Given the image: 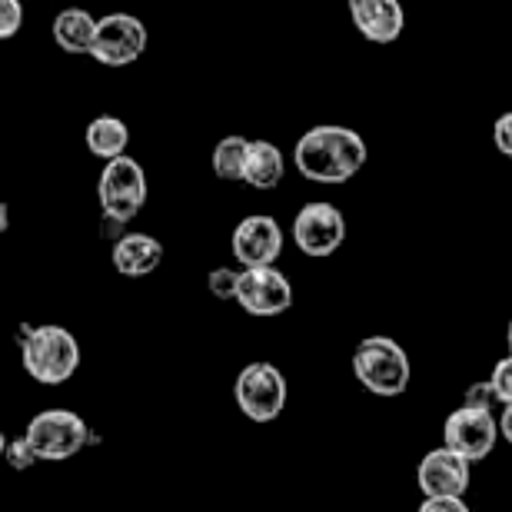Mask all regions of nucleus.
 Returning <instances> with one entry per match:
<instances>
[{
  "instance_id": "1",
  "label": "nucleus",
  "mask_w": 512,
  "mask_h": 512,
  "mask_svg": "<svg viewBox=\"0 0 512 512\" xmlns=\"http://www.w3.org/2000/svg\"><path fill=\"white\" fill-rule=\"evenodd\" d=\"M293 163L306 180L340 187L353 180L366 163V140L353 127L320 124L306 130L293 147Z\"/></svg>"
},
{
  "instance_id": "2",
  "label": "nucleus",
  "mask_w": 512,
  "mask_h": 512,
  "mask_svg": "<svg viewBox=\"0 0 512 512\" xmlns=\"http://www.w3.org/2000/svg\"><path fill=\"white\" fill-rule=\"evenodd\" d=\"M20 363L30 380L60 386L80 370V343L64 326H20Z\"/></svg>"
},
{
  "instance_id": "3",
  "label": "nucleus",
  "mask_w": 512,
  "mask_h": 512,
  "mask_svg": "<svg viewBox=\"0 0 512 512\" xmlns=\"http://www.w3.org/2000/svg\"><path fill=\"white\" fill-rule=\"evenodd\" d=\"M353 373L373 396L396 399L409 389L413 363L393 336H366L353 353Z\"/></svg>"
},
{
  "instance_id": "4",
  "label": "nucleus",
  "mask_w": 512,
  "mask_h": 512,
  "mask_svg": "<svg viewBox=\"0 0 512 512\" xmlns=\"http://www.w3.org/2000/svg\"><path fill=\"white\" fill-rule=\"evenodd\" d=\"M24 436L30 439L40 463H64V459L84 453L90 443H97L84 416L74 413V409H44L27 423Z\"/></svg>"
},
{
  "instance_id": "5",
  "label": "nucleus",
  "mask_w": 512,
  "mask_h": 512,
  "mask_svg": "<svg viewBox=\"0 0 512 512\" xmlns=\"http://www.w3.org/2000/svg\"><path fill=\"white\" fill-rule=\"evenodd\" d=\"M97 200L107 220L130 223L147 203V173L133 157L104 163L97 180Z\"/></svg>"
},
{
  "instance_id": "6",
  "label": "nucleus",
  "mask_w": 512,
  "mask_h": 512,
  "mask_svg": "<svg viewBox=\"0 0 512 512\" xmlns=\"http://www.w3.org/2000/svg\"><path fill=\"white\" fill-rule=\"evenodd\" d=\"M233 399L253 423H273L286 409V376L266 360L247 363L233 383Z\"/></svg>"
},
{
  "instance_id": "7",
  "label": "nucleus",
  "mask_w": 512,
  "mask_h": 512,
  "mask_svg": "<svg viewBox=\"0 0 512 512\" xmlns=\"http://www.w3.org/2000/svg\"><path fill=\"white\" fill-rule=\"evenodd\" d=\"M499 419L483 409L459 406L446 416L443 423V446L453 449L466 459V463H483L499 443Z\"/></svg>"
},
{
  "instance_id": "8",
  "label": "nucleus",
  "mask_w": 512,
  "mask_h": 512,
  "mask_svg": "<svg viewBox=\"0 0 512 512\" xmlns=\"http://www.w3.org/2000/svg\"><path fill=\"white\" fill-rule=\"evenodd\" d=\"M293 240L313 260L333 256L346 240V217L340 213V207H333L326 200L306 203L293 220Z\"/></svg>"
},
{
  "instance_id": "9",
  "label": "nucleus",
  "mask_w": 512,
  "mask_h": 512,
  "mask_svg": "<svg viewBox=\"0 0 512 512\" xmlns=\"http://www.w3.org/2000/svg\"><path fill=\"white\" fill-rule=\"evenodd\" d=\"M147 50V27L133 14H107L97 24L94 57L104 67H127Z\"/></svg>"
},
{
  "instance_id": "10",
  "label": "nucleus",
  "mask_w": 512,
  "mask_h": 512,
  "mask_svg": "<svg viewBox=\"0 0 512 512\" xmlns=\"http://www.w3.org/2000/svg\"><path fill=\"white\" fill-rule=\"evenodd\" d=\"M230 250L243 270H270L283 253V227L266 213H253L237 223Z\"/></svg>"
},
{
  "instance_id": "11",
  "label": "nucleus",
  "mask_w": 512,
  "mask_h": 512,
  "mask_svg": "<svg viewBox=\"0 0 512 512\" xmlns=\"http://www.w3.org/2000/svg\"><path fill=\"white\" fill-rule=\"evenodd\" d=\"M469 479H473V463L446 446L426 453L416 466V486L426 499H463Z\"/></svg>"
},
{
  "instance_id": "12",
  "label": "nucleus",
  "mask_w": 512,
  "mask_h": 512,
  "mask_svg": "<svg viewBox=\"0 0 512 512\" xmlns=\"http://www.w3.org/2000/svg\"><path fill=\"white\" fill-rule=\"evenodd\" d=\"M237 303L250 316H280L293 306V283L270 266V270H243Z\"/></svg>"
},
{
  "instance_id": "13",
  "label": "nucleus",
  "mask_w": 512,
  "mask_h": 512,
  "mask_svg": "<svg viewBox=\"0 0 512 512\" xmlns=\"http://www.w3.org/2000/svg\"><path fill=\"white\" fill-rule=\"evenodd\" d=\"M350 17L353 27L373 44H393L406 27V14L396 0H353Z\"/></svg>"
},
{
  "instance_id": "14",
  "label": "nucleus",
  "mask_w": 512,
  "mask_h": 512,
  "mask_svg": "<svg viewBox=\"0 0 512 512\" xmlns=\"http://www.w3.org/2000/svg\"><path fill=\"white\" fill-rule=\"evenodd\" d=\"M114 270L120 276H130V280H140V276H150L157 266L163 263V243L150 233H124L114 243Z\"/></svg>"
},
{
  "instance_id": "15",
  "label": "nucleus",
  "mask_w": 512,
  "mask_h": 512,
  "mask_svg": "<svg viewBox=\"0 0 512 512\" xmlns=\"http://www.w3.org/2000/svg\"><path fill=\"white\" fill-rule=\"evenodd\" d=\"M286 157L270 140H250L247 167H243V183L253 190H276L283 183Z\"/></svg>"
},
{
  "instance_id": "16",
  "label": "nucleus",
  "mask_w": 512,
  "mask_h": 512,
  "mask_svg": "<svg viewBox=\"0 0 512 512\" xmlns=\"http://www.w3.org/2000/svg\"><path fill=\"white\" fill-rule=\"evenodd\" d=\"M97 17H90L87 10L67 7L54 17V44L64 54H94L97 40Z\"/></svg>"
},
{
  "instance_id": "17",
  "label": "nucleus",
  "mask_w": 512,
  "mask_h": 512,
  "mask_svg": "<svg viewBox=\"0 0 512 512\" xmlns=\"http://www.w3.org/2000/svg\"><path fill=\"white\" fill-rule=\"evenodd\" d=\"M127 147H130V127L124 124L120 117H97L90 120L87 127V150L94 157L114 163L120 157H127Z\"/></svg>"
},
{
  "instance_id": "18",
  "label": "nucleus",
  "mask_w": 512,
  "mask_h": 512,
  "mask_svg": "<svg viewBox=\"0 0 512 512\" xmlns=\"http://www.w3.org/2000/svg\"><path fill=\"white\" fill-rule=\"evenodd\" d=\"M247 153H250V140L247 137H240V133L223 137L217 147H213V173H217L220 180H240L243 183Z\"/></svg>"
},
{
  "instance_id": "19",
  "label": "nucleus",
  "mask_w": 512,
  "mask_h": 512,
  "mask_svg": "<svg viewBox=\"0 0 512 512\" xmlns=\"http://www.w3.org/2000/svg\"><path fill=\"white\" fill-rule=\"evenodd\" d=\"M240 270H233V266H220V270H213L207 276V286L210 293L217 296V300H237L240 293Z\"/></svg>"
},
{
  "instance_id": "20",
  "label": "nucleus",
  "mask_w": 512,
  "mask_h": 512,
  "mask_svg": "<svg viewBox=\"0 0 512 512\" xmlns=\"http://www.w3.org/2000/svg\"><path fill=\"white\" fill-rule=\"evenodd\" d=\"M4 456H7V463L17 469V473H24V469H30V466H37V463H40L37 453H34V446H30V439H27V436L4 439Z\"/></svg>"
},
{
  "instance_id": "21",
  "label": "nucleus",
  "mask_w": 512,
  "mask_h": 512,
  "mask_svg": "<svg viewBox=\"0 0 512 512\" xmlns=\"http://www.w3.org/2000/svg\"><path fill=\"white\" fill-rule=\"evenodd\" d=\"M24 27V4L20 0H0V40H10Z\"/></svg>"
},
{
  "instance_id": "22",
  "label": "nucleus",
  "mask_w": 512,
  "mask_h": 512,
  "mask_svg": "<svg viewBox=\"0 0 512 512\" xmlns=\"http://www.w3.org/2000/svg\"><path fill=\"white\" fill-rule=\"evenodd\" d=\"M489 383H493L499 403L512 406V356H503V360L493 366V376H489Z\"/></svg>"
},
{
  "instance_id": "23",
  "label": "nucleus",
  "mask_w": 512,
  "mask_h": 512,
  "mask_svg": "<svg viewBox=\"0 0 512 512\" xmlns=\"http://www.w3.org/2000/svg\"><path fill=\"white\" fill-rule=\"evenodd\" d=\"M466 403L463 406H469V409H483V413H493V406L499 403V396H496V389H493V383H473L466 389Z\"/></svg>"
},
{
  "instance_id": "24",
  "label": "nucleus",
  "mask_w": 512,
  "mask_h": 512,
  "mask_svg": "<svg viewBox=\"0 0 512 512\" xmlns=\"http://www.w3.org/2000/svg\"><path fill=\"white\" fill-rule=\"evenodd\" d=\"M493 143H496V150L503 153L506 160H512V110H509V114H503V117H496Z\"/></svg>"
},
{
  "instance_id": "25",
  "label": "nucleus",
  "mask_w": 512,
  "mask_h": 512,
  "mask_svg": "<svg viewBox=\"0 0 512 512\" xmlns=\"http://www.w3.org/2000/svg\"><path fill=\"white\" fill-rule=\"evenodd\" d=\"M419 512H469L463 499H426Z\"/></svg>"
},
{
  "instance_id": "26",
  "label": "nucleus",
  "mask_w": 512,
  "mask_h": 512,
  "mask_svg": "<svg viewBox=\"0 0 512 512\" xmlns=\"http://www.w3.org/2000/svg\"><path fill=\"white\" fill-rule=\"evenodd\" d=\"M499 433L512 446V406H503V416H499Z\"/></svg>"
},
{
  "instance_id": "27",
  "label": "nucleus",
  "mask_w": 512,
  "mask_h": 512,
  "mask_svg": "<svg viewBox=\"0 0 512 512\" xmlns=\"http://www.w3.org/2000/svg\"><path fill=\"white\" fill-rule=\"evenodd\" d=\"M506 343H509V356H512V320H509V330H506Z\"/></svg>"
}]
</instances>
